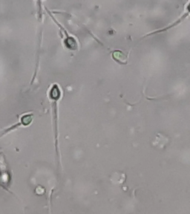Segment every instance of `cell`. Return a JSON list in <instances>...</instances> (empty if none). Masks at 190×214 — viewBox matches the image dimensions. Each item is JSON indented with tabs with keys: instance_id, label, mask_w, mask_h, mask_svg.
Instances as JSON below:
<instances>
[{
	"instance_id": "1",
	"label": "cell",
	"mask_w": 190,
	"mask_h": 214,
	"mask_svg": "<svg viewBox=\"0 0 190 214\" xmlns=\"http://www.w3.org/2000/svg\"><path fill=\"white\" fill-rule=\"evenodd\" d=\"M60 90H59V89L57 88V86H54V87L53 88L51 92V98H54V99H57V98H58L59 97H60Z\"/></svg>"
}]
</instances>
